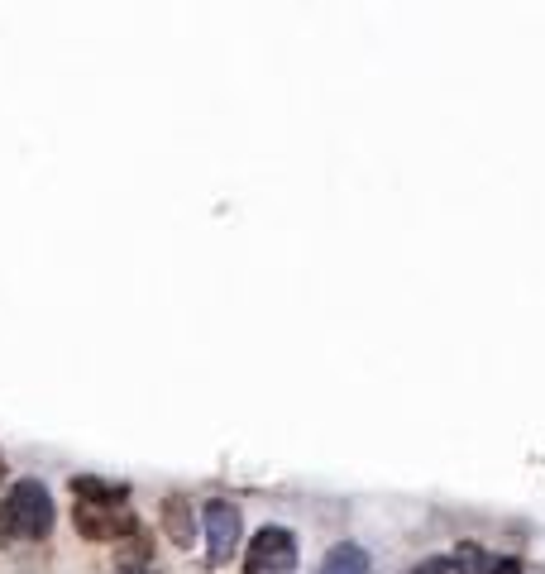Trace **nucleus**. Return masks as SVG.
Returning a JSON list of instances; mask_svg holds the SVG:
<instances>
[{
  "label": "nucleus",
  "mask_w": 545,
  "mask_h": 574,
  "mask_svg": "<svg viewBox=\"0 0 545 574\" xmlns=\"http://www.w3.org/2000/svg\"><path fill=\"white\" fill-rule=\"evenodd\" d=\"M48 531H53V498H48L44 479H20L0 508V546L5 541H44Z\"/></svg>",
  "instance_id": "obj_1"
},
{
  "label": "nucleus",
  "mask_w": 545,
  "mask_h": 574,
  "mask_svg": "<svg viewBox=\"0 0 545 574\" xmlns=\"http://www.w3.org/2000/svg\"><path fill=\"white\" fill-rule=\"evenodd\" d=\"M244 574H297V536L287 527L254 531L244 551Z\"/></svg>",
  "instance_id": "obj_2"
},
{
  "label": "nucleus",
  "mask_w": 545,
  "mask_h": 574,
  "mask_svg": "<svg viewBox=\"0 0 545 574\" xmlns=\"http://www.w3.org/2000/svg\"><path fill=\"white\" fill-rule=\"evenodd\" d=\"M201 522H206V560H211V565H230L244 541L240 508L225 503V498H211V503L201 508Z\"/></svg>",
  "instance_id": "obj_3"
},
{
  "label": "nucleus",
  "mask_w": 545,
  "mask_h": 574,
  "mask_svg": "<svg viewBox=\"0 0 545 574\" xmlns=\"http://www.w3.org/2000/svg\"><path fill=\"white\" fill-rule=\"evenodd\" d=\"M72 522H77V536H87V541H130L134 522L125 503H82L77 498V508H72Z\"/></svg>",
  "instance_id": "obj_4"
},
{
  "label": "nucleus",
  "mask_w": 545,
  "mask_h": 574,
  "mask_svg": "<svg viewBox=\"0 0 545 574\" xmlns=\"http://www.w3.org/2000/svg\"><path fill=\"white\" fill-rule=\"evenodd\" d=\"M158 522H163V536L173 541L177 551H192L197 546V508L173 493V498H163V512H158Z\"/></svg>",
  "instance_id": "obj_5"
},
{
  "label": "nucleus",
  "mask_w": 545,
  "mask_h": 574,
  "mask_svg": "<svg viewBox=\"0 0 545 574\" xmlns=\"http://www.w3.org/2000/svg\"><path fill=\"white\" fill-rule=\"evenodd\" d=\"M321 574H369V555H364V546H349V541H340V546L326 555Z\"/></svg>",
  "instance_id": "obj_6"
},
{
  "label": "nucleus",
  "mask_w": 545,
  "mask_h": 574,
  "mask_svg": "<svg viewBox=\"0 0 545 574\" xmlns=\"http://www.w3.org/2000/svg\"><path fill=\"white\" fill-rule=\"evenodd\" d=\"M72 493L82 498V503H125V488H115V484H101V479H72Z\"/></svg>",
  "instance_id": "obj_7"
},
{
  "label": "nucleus",
  "mask_w": 545,
  "mask_h": 574,
  "mask_svg": "<svg viewBox=\"0 0 545 574\" xmlns=\"http://www.w3.org/2000/svg\"><path fill=\"white\" fill-rule=\"evenodd\" d=\"M120 574H158V570H149V565H120Z\"/></svg>",
  "instance_id": "obj_8"
},
{
  "label": "nucleus",
  "mask_w": 545,
  "mask_h": 574,
  "mask_svg": "<svg viewBox=\"0 0 545 574\" xmlns=\"http://www.w3.org/2000/svg\"><path fill=\"white\" fill-rule=\"evenodd\" d=\"M0 479H5V455H0Z\"/></svg>",
  "instance_id": "obj_9"
}]
</instances>
